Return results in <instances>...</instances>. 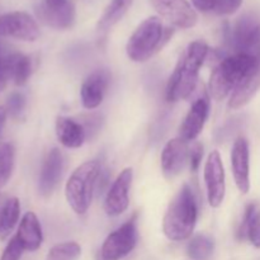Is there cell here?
I'll list each match as a JSON object with an SVG mask.
<instances>
[{
    "instance_id": "obj_1",
    "label": "cell",
    "mask_w": 260,
    "mask_h": 260,
    "mask_svg": "<svg viewBox=\"0 0 260 260\" xmlns=\"http://www.w3.org/2000/svg\"><path fill=\"white\" fill-rule=\"evenodd\" d=\"M210 48L203 41L189 43L173 71L167 86V101L178 102L187 99L196 89L202 68Z\"/></svg>"
},
{
    "instance_id": "obj_2",
    "label": "cell",
    "mask_w": 260,
    "mask_h": 260,
    "mask_svg": "<svg viewBox=\"0 0 260 260\" xmlns=\"http://www.w3.org/2000/svg\"><path fill=\"white\" fill-rule=\"evenodd\" d=\"M198 206L194 194L189 185H183L174 200L170 202L164 220L162 231L164 235L172 241L187 240L193 234L197 223Z\"/></svg>"
},
{
    "instance_id": "obj_3",
    "label": "cell",
    "mask_w": 260,
    "mask_h": 260,
    "mask_svg": "<svg viewBox=\"0 0 260 260\" xmlns=\"http://www.w3.org/2000/svg\"><path fill=\"white\" fill-rule=\"evenodd\" d=\"M255 63L256 57L245 53H234L221 60L211 74L208 81V93L211 98L223 101L231 95Z\"/></svg>"
},
{
    "instance_id": "obj_4",
    "label": "cell",
    "mask_w": 260,
    "mask_h": 260,
    "mask_svg": "<svg viewBox=\"0 0 260 260\" xmlns=\"http://www.w3.org/2000/svg\"><path fill=\"white\" fill-rule=\"evenodd\" d=\"M173 30L165 28L157 17L145 19L129 37L126 52L129 60L135 62H145L155 55L165 42L169 40Z\"/></svg>"
},
{
    "instance_id": "obj_5",
    "label": "cell",
    "mask_w": 260,
    "mask_h": 260,
    "mask_svg": "<svg viewBox=\"0 0 260 260\" xmlns=\"http://www.w3.org/2000/svg\"><path fill=\"white\" fill-rule=\"evenodd\" d=\"M99 175L101 164L91 160L76 168L69 178L65 187L66 201L76 215H84L90 207Z\"/></svg>"
},
{
    "instance_id": "obj_6",
    "label": "cell",
    "mask_w": 260,
    "mask_h": 260,
    "mask_svg": "<svg viewBox=\"0 0 260 260\" xmlns=\"http://www.w3.org/2000/svg\"><path fill=\"white\" fill-rule=\"evenodd\" d=\"M136 217L135 215L107 236L101 250L104 260H121L134 250L137 244Z\"/></svg>"
},
{
    "instance_id": "obj_7",
    "label": "cell",
    "mask_w": 260,
    "mask_h": 260,
    "mask_svg": "<svg viewBox=\"0 0 260 260\" xmlns=\"http://www.w3.org/2000/svg\"><path fill=\"white\" fill-rule=\"evenodd\" d=\"M230 45L235 53L250 56L260 55V19L245 15L239 19L230 33Z\"/></svg>"
},
{
    "instance_id": "obj_8",
    "label": "cell",
    "mask_w": 260,
    "mask_h": 260,
    "mask_svg": "<svg viewBox=\"0 0 260 260\" xmlns=\"http://www.w3.org/2000/svg\"><path fill=\"white\" fill-rule=\"evenodd\" d=\"M0 36L35 42L40 37V27L32 15L25 12H10L0 15Z\"/></svg>"
},
{
    "instance_id": "obj_9",
    "label": "cell",
    "mask_w": 260,
    "mask_h": 260,
    "mask_svg": "<svg viewBox=\"0 0 260 260\" xmlns=\"http://www.w3.org/2000/svg\"><path fill=\"white\" fill-rule=\"evenodd\" d=\"M203 177H205L206 189H207L208 203L213 208L220 207L225 200L226 184L225 169H223L221 155L217 150L208 155Z\"/></svg>"
},
{
    "instance_id": "obj_10",
    "label": "cell",
    "mask_w": 260,
    "mask_h": 260,
    "mask_svg": "<svg viewBox=\"0 0 260 260\" xmlns=\"http://www.w3.org/2000/svg\"><path fill=\"white\" fill-rule=\"evenodd\" d=\"M157 14L167 22L182 29L197 24V13L187 0H150Z\"/></svg>"
},
{
    "instance_id": "obj_11",
    "label": "cell",
    "mask_w": 260,
    "mask_h": 260,
    "mask_svg": "<svg viewBox=\"0 0 260 260\" xmlns=\"http://www.w3.org/2000/svg\"><path fill=\"white\" fill-rule=\"evenodd\" d=\"M132 178H134L132 169L126 168L117 177V179L112 184L111 189L107 193L106 201H104V211L109 217L121 216L128 208Z\"/></svg>"
},
{
    "instance_id": "obj_12",
    "label": "cell",
    "mask_w": 260,
    "mask_h": 260,
    "mask_svg": "<svg viewBox=\"0 0 260 260\" xmlns=\"http://www.w3.org/2000/svg\"><path fill=\"white\" fill-rule=\"evenodd\" d=\"M189 160V147L180 137L167 142L161 152V170L169 180L177 178Z\"/></svg>"
},
{
    "instance_id": "obj_13",
    "label": "cell",
    "mask_w": 260,
    "mask_h": 260,
    "mask_svg": "<svg viewBox=\"0 0 260 260\" xmlns=\"http://www.w3.org/2000/svg\"><path fill=\"white\" fill-rule=\"evenodd\" d=\"M250 152H249V142L244 137H239L234 142L231 150V169H233L234 179L238 189L241 193H248L250 189Z\"/></svg>"
},
{
    "instance_id": "obj_14",
    "label": "cell",
    "mask_w": 260,
    "mask_h": 260,
    "mask_svg": "<svg viewBox=\"0 0 260 260\" xmlns=\"http://www.w3.org/2000/svg\"><path fill=\"white\" fill-rule=\"evenodd\" d=\"M210 111V99L208 96H201L190 107L179 128V137L185 142L193 141L200 136L205 127Z\"/></svg>"
},
{
    "instance_id": "obj_15",
    "label": "cell",
    "mask_w": 260,
    "mask_h": 260,
    "mask_svg": "<svg viewBox=\"0 0 260 260\" xmlns=\"http://www.w3.org/2000/svg\"><path fill=\"white\" fill-rule=\"evenodd\" d=\"M36 14L43 24L55 28V29L71 28L75 23L76 17L75 7L71 2H68L63 5H58V7H51L43 2L36 8Z\"/></svg>"
},
{
    "instance_id": "obj_16",
    "label": "cell",
    "mask_w": 260,
    "mask_h": 260,
    "mask_svg": "<svg viewBox=\"0 0 260 260\" xmlns=\"http://www.w3.org/2000/svg\"><path fill=\"white\" fill-rule=\"evenodd\" d=\"M109 85V73L107 70H96L84 80L80 89V98L84 108L95 109L103 102Z\"/></svg>"
},
{
    "instance_id": "obj_17",
    "label": "cell",
    "mask_w": 260,
    "mask_h": 260,
    "mask_svg": "<svg viewBox=\"0 0 260 260\" xmlns=\"http://www.w3.org/2000/svg\"><path fill=\"white\" fill-rule=\"evenodd\" d=\"M63 155L58 149H52L48 152L45 162L42 165L38 180V189L43 197L52 194L55 188L57 187L63 172Z\"/></svg>"
},
{
    "instance_id": "obj_18",
    "label": "cell",
    "mask_w": 260,
    "mask_h": 260,
    "mask_svg": "<svg viewBox=\"0 0 260 260\" xmlns=\"http://www.w3.org/2000/svg\"><path fill=\"white\" fill-rule=\"evenodd\" d=\"M255 66L249 71L248 75L241 80L238 88L230 95L229 107L231 109H239L246 106L260 89V55L255 56Z\"/></svg>"
},
{
    "instance_id": "obj_19",
    "label": "cell",
    "mask_w": 260,
    "mask_h": 260,
    "mask_svg": "<svg viewBox=\"0 0 260 260\" xmlns=\"http://www.w3.org/2000/svg\"><path fill=\"white\" fill-rule=\"evenodd\" d=\"M56 136L61 145L68 149H78L86 140V131L80 122L69 117H57L56 119Z\"/></svg>"
},
{
    "instance_id": "obj_20",
    "label": "cell",
    "mask_w": 260,
    "mask_h": 260,
    "mask_svg": "<svg viewBox=\"0 0 260 260\" xmlns=\"http://www.w3.org/2000/svg\"><path fill=\"white\" fill-rule=\"evenodd\" d=\"M15 238L19 240L20 245L23 246L24 250L36 251L40 249L43 240L42 228H41L40 220L35 213L27 212L23 216Z\"/></svg>"
},
{
    "instance_id": "obj_21",
    "label": "cell",
    "mask_w": 260,
    "mask_h": 260,
    "mask_svg": "<svg viewBox=\"0 0 260 260\" xmlns=\"http://www.w3.org/2000/svg\"><path fill=\"white\" fill-rule=\"evenodd\" d=\"M32 74V61L23 53H12L3 60L2 76L13 79L15 85H24Z\"/></svg>"
},
{
    "instance_id": "obj_22",
    "label": "cell",
    "mask_w": 260,
    "mask_h": 260,
    "mask_svg": "<svg viewBox=\"0 0 260 260\" xmlns=\"http://www.w3.org/2000/svg\"><path fill=\"white\" fill-rule=\"evenodd\" d=\"M239 238L249 239L255 248L260 249V211L255 205H250L245 211V216L238 233Z\"/></svg>"
},
{
    "instance_id": "obj_23",
    "label": "cell",
    "mask_w": 260,
    "mask_h": 260,
    "mask_svg": "<svg viewBox=\"0 0 260 260\" xmlns=\"http://www.w3.org/2000/svg\"><path fill=\"white\" fill-rule=\"evenodd\" d=\"M132 3H134V0H112L108 7L106 8V10H104L102 18L99 19L98 25H96L98 32L106 33L114 24H117L123 18L127 10L131 8Z\"/></svg>"
},
{
    "instance_id": "obj_24",
    "label": "cell",
    "mask_w": 260,
    "mask_h": 260,
    "mask_svg": "<svg viewBox=\"0 0 260 260\" xmlns=\"http://www.w3.org/2000/svg\"><path fill=\"white\" fill-rule=\"evenodd\" d=\"M19 213V200L15 197L7 200V203H5L4 210H3L2 213V220H0V239L2 240L8 238L9 234L13 231V229H14V226L17 225Z\"/></svg>"
},
{
    "instance_id": "obj_25",
    "label": "cell",
    "mask_w": 260,
    "mask_h": 260,
    "mask_svg": "<svg viewBox=\"0 0 260 260\" xmlns=\"http://www.w3.org/2000/svg\"><path fill=\"white\" fill-rule=\"evenodd\" d=\"M213 241L206 235H197L189 241L187 254L193 260H207L213 253Z\"/></svg>"
},
{
    "instance_id": "obj_26",
    "label": "cell",
    "mask_w": 260,
    "mask_h": 260,
    "mask_svg": "<svg viewBox=\"0 0 260 260\" xmlns=\"http://www.w3.org/2000/svg\"><path fill=\"white\" fill-rule=\"evenodd\" d=\"M15 149L12 142L0 145V189L9 182L14 168Z\"/></svg>"
},
{
    "instance_id": "obj_27",
    "label": "cell",
    "mask_w": 260,
    "mask_h": 260,
    "mask_svg": "<svg viewBox=\"0 0 260 260\" xmlns=\"http://www.w3.org/2000/svg\"><path fill=\"white\" fill-rule=\"evenodd\" d=\"M81 248L75 241H66L52 246L46 260H76L80 256Z\"/></svg>"
},
{
    "instance_id": "obj_28",
    "label": "cell",
    "mask_w": 260,
    "mask_h": 260,
    "mask_svg": "<svg viewBox=\"0 0 260 260\" xmlns=\"http://www.w3.org/2000/svg\"><path fill=\"white\" fill-rule=\"evenodd\" d=\"M25 107V96L19 91H14L9 95L7 102V112L14 118L20 117Z\"/></svg>"
},
{
    "instance_id": "obj_29",
    "label": "cell",
    "mask_w": 260,
    "mask_h": 260,
    "mask_svg": "<svg viewBox=\"0 0 260 260\" xmlns=\"http://www.w3.org/2000/svg\"><path fill=\"white\" fill-rule=\"evenodd\" d=\"M23 251H24V249L20 245L19 240L14 236V238L8 243L7 248L4 249L2 256H0V260H20Z\"/></svg>"
},
{
    "instance_id": "obj_30",
    "label": "cell",
    "mask_w": 260,
    "mask_h": 260,
    "mask_svg": "<svg viewBox=\"0 0 260 260\" xmlns=\"http://www.w3.org/2000/svg\"><path fill=\"white\" fill-rule=\"evenodd\" d=\"M243 0H217L215 12L218 15H231L239 10Z\"/></svg>"
},
{
    "instance_id": "obj_31",
    "label": "cell",
    "mask_w": 260,
    "mask_h": 260,
    "mask_svg": "<svg viewBox=\"0 0 260 260\" xmlns=\"http://www.w3.org/2000/svg\"><path fill=\"white\" fill-rule=\"evenodd\" d=\"M203 157V146L200 142H196L194 145H192V147H189V167L192 172H197L198 168H200L201 161H202Z\"/></svg>"
},
{
    "instance_id": "obj_32",
    "label": "cell",
    "mask_w": 260,
    "mask_h": 260,
    "mask_svg": "<svg viewBox=\"0 0 260 260\" xmlns=\"http://www.w3.org/2000/svg\"><path fill=\"white\" fill-rule=\"evenodd\" d=\"M216 2L217 0H192V4L196 9H198L200 12L208 13L215 10L216 8Z\"/></svg>"
},
{
    "instance_id": "obj_33",
    "label": "cell",
    "mask_w": 260,
    "mask_h": 260,
    "mask_svg": "<svg viewBox=\"0 0 260 260\" xmlns=\"http://www.w3.org/2000/svg\"><path fill=\"white\" fill-rule=\"evenodd\" d=\"M7 108L4 107H0V134H2V129L5 124V119H7Z\"/></svg>"
},
{
    "instance_id": "obj_34",
    "label": "cell",
    "mask_w": 260,
    "mask_h": 260,
    "mask_svg": "<svg viewBox=\"0 0 260 260\" xmlns=\"http://www.w3.org/2000/svg\"><path fill=\"white\" fill-rule=\"evenodd\" d=\"M69 0H45V3L47 5H51V7H58V5L66 4Z\"/></svg>"
},
{
    "instance_id": "obj_35",
    "label": "cell",
    "mask_w": 260,
    "mask_h": 260,
    "mask_svg": "<svg viewBox=\"0 0 260 260\" xmlns=\"http://www.w3.org/2000/svg\"><path fill=\"white\" fill-rule=\"evenodd\" d=\"M5 203H7V198H5L3 194H0V220H2V213H3V210H4Z\"/></svg>"
},
{
    "instance_id": "obj_36",
    "label": "cell",
    "mask_w": 260,
    "mask_h": 260,
    "mask_svg": "<svg viewBox=\"0 0 260 260\" xmlns=\"http://www.w3.org/2000/svg\"><path fill=\"white\" fill-rule=\"evenodd\" d=\"M5 81L7 80H4V79H0V90H2V89L5 86Z\"/></svg>"
},
{
    "instance_id": "obj_37",
    "label": "cell",
    "mask_w": 260,
    "mask_h": 260,
    "mask_svg": "<svg viewBox=\"0 0 260 260\" xmlns=\"http://www.w3.org/2000/svg\"><path fill=\"white\" fill-rule=\"evenodd\" d=\"M2 63H3V60H2V58H0V79H4L2 76ZM4 80H5V79H4Z\"/></svg>"
},
{
    "instance_id": "obj_38",
    "label": "cell",
    "mask_w": 260,
    "mask_h": 260,
    "mask_svg": "<svg viewBox=\"0 0 260 260\" xmlns=\"http://www.w3.org/2000/svg\"><path fill=\"white\" fill-rule=\"evenodd\" d=\"M96 260H104L103 258H102V255H101V254H99V255L98 256H96Z\"/></svg>"
}]
</instances>
